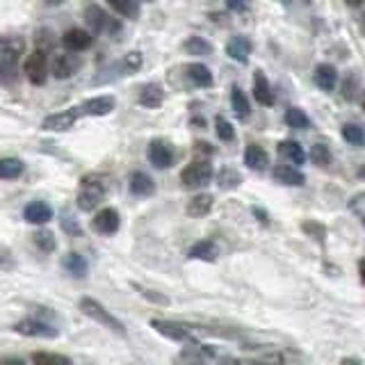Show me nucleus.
Masks as SVG:
<instances>
[{
  "instance_id": "f257e3e1",
  "label": "nucleus",
  "mask_w": 365,
  "mask_h": 365,
  "mask_svg": "<svg viewBox=\"0 0 365 365\" xmlns=\"http://www.w3.org/2000/svg\"><path fill=\"white\" fill-rule=\"evenodd\" d=\"M106 192H108V182L103 176L98 174H91V176H85L80 180V187H78V197H76V203L80 210L85 212H91L96 210L98 205L106 199Z\"/></svg>"
},
{
  "instance_id": "f03ea898",
  "label": "nucleus",
  "mask_w": 365,
  "mask_h": 365,
  "mask_svg": "<svg viewBox=\"0 0 365 365\" xmlns=\"http://www.w3.org/2000/svg\"><path fill=\"white\" fill-rule=\"evenodd\" d=\"M26 48L21 37H0V80L11 83L19 66V57Z\"/></svg>"
},
{
  "instance_id": "7ed1b4c3",
  "label": "nucleus",
  "mask_w": 365,
  "mask_h": 365,
  "mask_svg": "<svg viewBox=\"0 0 365 365\" xmlns=\"http://www.w3.org/2000/svg\"><path fill=\"white\" fill-rule=\"evenodd\" d=\"M80 311H83L87 317L94 319V322H98V324H103L106 329L114 331V334L125 336V327H123V322H121V319L114 317L101 302L91 299V297H83V299H80Z\"/></svg>"
},
{
  "instance_id": "20e7f679",
  "label": "nucleus",
  "mask_w": 365,
  "mask_h": 365,
  "mask_svg": "<svg viewBox=\"0 0 365 365\" xmlns=\"http://www.w3.org/2000/svg\"><path fill=\"white\" fill-rule=\"evenodd\" d=\"M212 176H215V171H212L210 160L199 158L180 171V182L190 190H199V187L208 185V182L212 180Z\"/></svg>"
},
{
  "instance_id": "39448f33",
  "label": "nucleus",
  "mask_w": 365,
  "mask_h": 365,
  "mask_svg": "<svg viewBox=\"0 0 365 365\" xmlns=\"http://www.w3.org/2000/svg\"><path fill=\"white\" fill-rule=\"evenodd\" d=\"M51 73V62H48V51L43 48H34L28 60H26V76L32 85H43L48 80Z\"/></svg>"
},
{
  "instance_id": "423d86ee",
  "label": "nucleus",
  "mask_w": 365,
  "mask_h": 365,
  "mask_svg": "<svg viewBox=\"0 0 365 365\" xmlns=\"http://www.w3.org/2000/svg\"><path fill=\"white\" fill-rule=\"evenodd\" d=\"M14 331L21 336H28V338H57L60 336V329H57L53 322H46L41 317L21 319V322L14 324Z\"/></svg>"
},
{
  "instance_id": "0eeeda50",
  "label": "nucleus",
  "mask_w": 365,
  "mask_h": 365,
  "mask_svg": "<svg viewBox=\"0 0 365 365\" xmlns=\"http://www.w3.org/2000/svg\"><path fill=\"white\" fill-rule=\"evenodd\" d=\"M151 327L158 331L160 336H165L174 342H182V345H197L190 327L180 324V322H169V319H151Z\"/></svg>"
},
{
  "instance_id": "6e6552de",
  "label": "nucleus",
  "mask_w": 365,
  "mask_h": 365,
  "mask_svg": "<svg viewBox=\"0 0 365 365\" xmlns=\"http://www.w3.org/2000/svg\"><path fill=\"white\" fill-rule=\"evenodd\" d=\"M85 23L91 28V32H117L119 23L114 21L101 5H87L85 7Z\"/></svg>"
},
{
  "instance_id": "1a4fd4ad",
  "label": "nucleus",
  "mask_w": 365,
  "mask_h": 365,
  "mask_svg": "<svg viewBox=\"0 0 365 365\" xmlns=\"http://www.w3.org/2000/svg\"><path fill=\"white\" fill-rule=\"evenodd\" d=\"M80 119V112H78V106L76 108H66L62 112H53L48 114L43 121H41V128L48 130V133H66L71 130L76 121Z\"/></svg>"
},
{
  "instance_id": "9d476101",
  "label": "nucleus",
  "mask_w": 365,
  "mask_h": 365,
  "mask_svg": "<svg viewBox=\"0 0 365 365\" xmlns=\"http://www.w3.org/2000/svg\"><path fill=\"white\" fill-rule=\"evenodd\" d=\"M114 106H117L114 96L106 94V96H96V98L80 103L78 112H80V117H108V114L114 110Z\"/></svg>"
},
{
  "instance_id": "9b49d317",
  "label": "nucleus",
  "mask_w": 365,
  "mask_h": 365,
  "mask_svg": "<svg viewBox=\"0 0 365 365\" xmlns=\"http://www.w3.org/2000/svg\"><path fill=\"white\" fill-rule=\"evenodd\" d=\"M146 155L151 160V165L155 169H167L174 163V151H171V146L163 140H153L148 142V148H146Z\"/></svg>"
},
{
  "instance_id": "f8f14e48",
  "label": "nucleus",
  "mask_w": 365,
  "mask_h": 365,
  "mask_svg": "<svg viewBox=\"0 0 365 365\" xmlns=\"http://www.w3.org/2000/svg\"><path fill=\"white\" fill-rule=\"evenodd\" d=\"M119 212L114 210V208H101L96 215H94V220H91V226H94V231L101 233V235H112V233H117L119 231Z\"/></svg>"
},
{
  "instance_id": "ddd939ff",
  "label": "nucleus",
  "mask_w": 365,
  "mask_h": 365,
  "mask_svg": "<svg viewBox=\"0 0 365 365\" xmlns=\"http://www.w3.org/2000/svg\"><path fill=\"white\" fill-rule=\"evenodd\" d=\"M78 68H80V57L73 53H60V55H55L51 62V73L60 80L71 78Z\"/></svg>"
},
{
  "instance_id": "4468645a",
  "label": "nucleus",
  "mask_w": 365,
  "mask_h": 365,
  "mask_svg": "<svg viewBox=\"0 0 365 365\" xmlns=\"http://www.w3.org/2000/svg\"><path fill=\"white\" fill-rule=\"evenodd\" d=\"M94 37H91L89 30H83V28H68L64 34H62V43L68 53H80V51H87Z\"/></svg>"
},
{
  "instance_id": "2eb2a0df",
  "label": "nucleus",
  "mask_w": 365,
  "mask_h": 365,
  "mask_svg": "<svg viewBox=\"0 0 365 365\" xmlns=\"http://www.w3.org/2000/svg\"><path fill=\"white\" fill-rule=\"evenodd\" d=\"M23 220L28 224H48L53 220V208L46 201H32L23 210Z\"/></svg>"
},
{
  "instance_id": "dca6fc26",
  "label": "nucleus",
  "mask_w": 365,
  "mask_h": 365,
  "mask_svg": "<svg viewBox=\"0 0 365 365\" xmlns=\"http://www.w3.org/2000/svg\"><path fill=\"white\" fill-rule=\"evenodd\" d=\"M254 98L260 103V106H265V108H272L274 103H277V96H274L269 80H267V76L262 73V71L254 73Z\"/></svg>"
},
{
  "instance_id": "f3484780",
  "label": "nucleus",
  "mask_w": 365,
  "mask_h": 365,
  "mask_svg": "<svg viewBox=\"0 0 365 365\" xmlns=\"http://www.w3.org/2000/svg\"><path fill=\"white\" fill-rule=\"evenodd\" d=\"M274 180L288 187H302L306 182V176L292 165H279V167H274Z\"/></svg>"
},
{
  "instance_id": "a211bd4d",
  "label": "nucleus",
  "mask_w": 365,
  "mask_h": 365,
  "mask_svg": "<svg viewBox=\"0 0 365 365\" xmlns=\"http://www.w3.org/2000/svg\"><path fill=\"white\" fill-rule=\"evenodd\" d=\"M313 80H315V85L319 89L327 91V94H331V91H334L336 85H338V71H336V66H331V64H319V66H315Z\"/></svg>"
},
{
  "instance_id": "6ab92c4d",
  "label": "nucleus",
  "mask_w": 365,
  "mask_h": 365,
  "mask_svg": "<svg viewBox=\"0 0 365 365\" xmlns=\"http://www.w3.org/2000/svg\"><path fill=\"white\" fill-rule=\"evenodd\" d=\"M137 101H140V106L148 108V110H155L165 103V89L160 87L158 83H148L140 89V96H137Z\"/></svg>"
},
{
  "instance_id": "aec40b11",
  "label": "nucleus",
  "mask_w": 365,
  "mask_h": 365,
  "mask_svg": "<svg viewBox=\"0 0 365 365\" xmlns=\"http://www.w3.org/2000/svg\"><path fill=\"white\" fill-rule=\"evenodd\" d=\"M226 53H228V57H231V60H235L240 64H247L249 62V55H251V41L247 37H240V34H235V37L228 39Z\"/></svg>"
},
{
  "instance_id": "412c9836",
  "label": "nucleus",
  "mask_w": 365,
  "mask_h": 365,
  "mask_svg": "<svg viewBox=\"0 0 365 365\" xmlns=\"http://www.w3.org/2000/svg\"><path fill=\"white\" fill-rule=\"evenodd\" d=\"M187 256L194 260H203V262H215L217 256H220V249L212 242V240H199L197 245H192Z\"/></svg>"
},
{
  "instance_id": "4be33fe9",
  "label": "nucleus",
  "mask_w": 365,
  "mask_h": 365,
  "mask_svg": "<svg viewBox=\"0 0 365 365\" xmlns=\"http://www.w3.org/2000/svg\"><path fill=\"white\" fill-rule=\"evenodd\" d=\"M245 165L249 167V169H254V171H262L267 165H269V155H267V151L262 146H258V144H249L247 148H245Z\"/></svg>"
},
{
  "instance_id": "5701e85b",
  "label": "nucleus",
  "mask_w": 365,
  "mask_h": 365,
  "mask_svg": "<svg viewBox=\"0 0 365 365\" xmlns=\"http://www.w3.org/2000/svg\"><path fill=\"white\" fill-rule=\"evenodd\" d=\"M130 192L135 194V197H151V194L155 192V182L151 176L144 174V171H135V174L130 176Z\"/></svg>"
},
{
  "instance_id": "b1692460",
  "label": "nucleus",
  "mask_w": 365,
  "mask_h": 365,
  "mask_svg": "<svg viewBox=\"0 0 365 365\" xmlns=\"http://www.w3.org/2000/svg\"><path fill=\"white\" fill-rule=\"evenodd\" d=\"M277 151L285 158V160H290L292 165H304L306 163V151H304V146L299 142H292V140H285L277 146Z\"/></svg>"
},
{
  "instance_id": "393cba45",
  "label": "nucleus",
  "mask_w": 365,
  "mask_h": 365,
  "mask_svg": "<svg viewBox=\"0 0 365 365\" xmlns=\"http://www.w3.org/2000/svg\"><path fill=\"white\" fill-rule=\"evenodd\" d=\"M187 78L194 87H210L212 85V73L210 68L201 64V62H192L187 66Z\"/></svg>"
},
{
  "instance_id": "a878e982",
  "label": "nucleus",
  "mask_w": 365,
  "mask_h": 365,
  "mask_svg": "<svg viewBox=\"0 0 365 365\" xmlns=\"http://www.w3.org/2000/svg\"><path fill=\"white\" fill-rule=\"evenodd\" d=\"M212 194H197L194 199L187 201V215L190 217H205L212 210Z\"/></svg>"
},
{
  "instance_id": "bb28decb",
  "label": "nucleus",
  "mask_w": 365,
  "mask_h": 365,
  "mask_svg": "<svg viewBox=\"0 0 365 365\" xmlns=\"http://www.w3.org/2000/svg\"><path fill=\"white\" fill-rule=\"evenodd\" d=\"M62 265H64V269L71 274V277H76V279H85L87 277V260L80 256V254H76V251H71V254H66L64 256V260H62Z\"/></svg>"
},
{
  "instance_id": "cd10ccee",
  "label": "nucleus",
  "mask_w": 365,
  "mask_h": 365,
  "mask_svg": "<svg viewBox=\"0 0 365 365\" xmlns=\"http://www.w3.org/2000/svg\"><path fill=\"white\" fill-rule=\"evenodd\" d=\"M140 66H142V53L133 51L128 55H123V60L114 64L112 71H114V78H117V76H125V73H135Z\"/></svg>"
},
{
  "instance_id": "c85d7f7f",
  "label": "nucleus",
  "mask_w": 365,
  "mask_h": 365,
  "mask_svg": "<svg viewBox=\"0 0 365 365\" xmlns=\"http://www.w3.org/2000/svg\"><path fill=\"white\" fill-rule=\"evenodd\" d=\"M23 169H26V165L19 158H0V178L14 180L23 174Z\"/></svg>"
},
{
  "instance_id": "c756f323",
  "label": "nucleus",
  "mask_w": 365,
  "mask_h": 365,
  "mask_svg": "<svg viewBox=\"0 0 365 365\" xmlns=\"http://www.w3.org/2000/svg\"><path fill=\"white\" fill-rule=\"evenodd\" d=\"M231 106H233V112L237 119H247L251 114V106H249V98L245 96V91L240 87H233L231 89Z\"/></svg>"
},
{
  "instance_id": "7c9ffc66",
  "label": "nucleus",
  "mask_w": 365,
  "mask_h": 365,
  "mask_svg": "<svg viewBox=\"0 0 365 365\" xmlns=\"http://www.w3.org/2000/svg\"><path fill=\"white\" fill-rule=\"evenodd\" d=\"M342 140L351 146L361 148V146H365V128L361 123H345L342 125Z\"/></svg>"
},
{
  "instance_id": "2f4dec72",
  "label": "nucleus",
  "mask_w": 365,
  "mask_h": 365,
  "mask_svg": "<svg viewBox=\"0 0 365 365\" xmlns=\"http://www.w3.org/2000/svg\"><path fill=\"white\" fill-rule=\"evenodd\" d=\"M285 123L290 125V128H297V130H308L311 128V119H308V114L299 108H288L285 110Z\"/></svg>"
},
{
  "instance_id": "473e14b6",
  "label": "nucleus",
  "mask_w": 365,
  "mask_h": 365,
  "mask_svg": "<svg viewBox=\"0 0 365 365\" xmlns=\"http://www.w3.org/2000/svg\"><path fill=\"white\" fill-rule=\"evenodd\" d=\"M110 7L125 19H137L140 16V9H142L140 3H133V0H112Z\"/></svg>"
},
{
  "instance_id": "72a5a7b5",
  "label": "nucleus",
  "mask_w": 365,
  "mask_h": 365,
  "mask_svg": "<svg viewBox=\"0 0 365 365\" xmlns=\"http://www.w3.org/2000/svg\"><path fill=\"white\" fill-rule=\"evenodd\" d=\"M217 182H220L222 190H235L240 182H242V178H240V174L233 167H224L220 174H217Z\"/></svg>"
},
{
  "instance_id": "f704fd0d",
  "label": "nucleus",
  "mask_w": 365,
  "mask_h": 365,
  "mask_svg": "<svg viewBox=\"0 0 365 365\" xmlns=\"http://www.w3.org/2000/svg\"><path fill=\"white\" fill-rule=\"evenodd\" d=\"M34 365H68V359L62 354H51V351H37L32 354Z\"/></svg>"
},
{
  "instance_id": "c9c22d12",
  "label": "nucleus",
  "mask_w": 365,
  "mask_h": 365,
  "mask_svg": "<svg viewBox=\"0 0 365 365\" xmlns=\"http://www.w3.org/2000/svg\"><path fill=\"white\" fill-rule=\"evenodd\" d=\"M34 245H37L41 251H46V254H51V251H55V247H57V240L51 231H37L34 233Z\"/></svg>"
},
{
  "instance_id": "e433bc0d",
  "label": "nucleus",
  "mask_w": 365,
  "mask_h": 365,
  "mask_svg": "<svg viewBox=\"0 0 365 365\" xmlns=\"http://www.w3.org/2000/svg\"><path fill=\"white\" fill-rule=\"evenodd\" d=\"M185 48H187V53L190 55H205V53H212V46L205 41V39H201V37H190L187 41H185Z\"/></svg>"
},
{
  "instance_id": "4c0bfd02",
  "label": "nucleus",
  "mask_w": 365,
  "mask_h": 365,
  "mask_svg": "<svg viewBox=\"0 0 365 365\" xmlns=\"http://www.w3.org/2000/svg\"><path fill=\"white\" fill-rule=\"evenodd\" d=\"M311 160L319 167H327L331 163V151L327 144H313L311 148Z\"/></svg>"
},
{
  "instance_id": "58836bf2",
  "label": "nucleus",
  "mask_w": 365,
  "mask_h": 365,
  "mask_svg": "<svg viewBox=\"0 0 365 365\" xmlns=\"http://www.w3.org/2000/svg\"><path fill=\"white\" fill-rule=\"evenodd\" d=\"M215 130H217V137H220L222 142H233L235 130H233V125L228 123L224 117H217V121H215Z\"/></svg>"
},
{
  "instance_id": "ea45409f",
  "label": "nucleus",
  "mask_w": 365,
  "mask_h": 365,
  "mask_svg": "<svg viewBox=\"0 0 365 365\" xmlns=\"http://www.w3.org/2000/svg\"><path fill=\"white\" fill-rule=\"evenodd\" d=\"M356 89H359V78L349 73L347 80H345V85H342V96H345L347 101H354L356 98Z\"/></svg>"
},
{
  "instance_id": "a19ab883",
  "label": "nucleus",
  "mask_w": 365,
  "mask_h": 365,
  "mask_svg": "<svg viewBox=\"0 0 365 365\" xmlns=\"http://www.w3.org/2000/svg\"><path fill=\"white\" fill-rule=\"evenodd\" d=\"M304 231H306L308 235L317 237L319 242H324V237H327V228H324L322 224H317V222H304Z\"/></svg>"
},
{
  "instance_id": "79ce46f5",
  "label": "nucleus",
  "mask_w": 365,
  "mask_h": 365,
  "mask_svg": "<svg viewBox=\"0 0 365 365\" xmlns=\"http://www.w3.org/2000/svg\"><path fill=\"white\" fill-rule=\"evenodd\" d=\"M62 228H64L66 233H71V235H80V226H78L76 220H71V217H64V220H62Z\"/></svg>"
},
{
  "instance_id": "37998d69",
  "label": "nucleus",
  "mask_w": 365,
  "mask_h": 365,
  "mask_svg": "<svg viewBox=\"0 0 365 365\" xmlns=\"http://www.w3.org/2000/svg\"><path fill=\"white\" fill-rule=\"evenodd\" d=\"M142 294L146 297V299H153V302H158V304H167V297H160V294H155L153 290H142Z\"/></svg>"
},
{
  "instance_id": "c03bdc74",
  "label": "nucleus",
  "mask_w": 365,
  "mask_h": 365,
  "mask_svg": "<svg viewBox=\"0 0 365 365\" xmlns=\"http://www.w3.org/2000/svg\"><path fill=\"white\" fill-rule=\"evenodd\" d=\"M359 274H361V281H363V285H365V258L359 262Z\"/></svg>"
},
{
  "instance_id": "a18cd8bd",
  "label": "nucleus",
  "mask_w": 365,
  "mask_h": 365,
  "mask_svg": "<svg viewBox=\"0 0 365 365\" xmlns=\"http://www.w3.org/2000/svg\"><path fill=\"white\" fill-rule=\"evenodd\" d=\"M3 365H26V361H21V359H7Z\"/></svg>"
},
{
  "instance_id": "49530a36",
  "label": "nucleus",
  "mask_w": 365,
  "mask_h": 365,
  "mask_svg": "<svg viewBox=\"0 0 365 365\" xmlns=\"http://www.w3.org/2000/svg\"><path fill=\"white\" fill-rule=\"evenodd\" d=\"M340 365H361V361H356V359H342Z\"/></svg>"
},
{
  "instance_id": "de8ad7c7",
  "label": "nucleus",
  "mask_w": 365,
  "mask_h": 365,
  "mask_svg": "<svg viewBox=\"0 0 365 365\" xmlns=\"http://www.w3.org/2000/svg\"><path fill=\"white\" fill-rule=\"evenodd\" d=\"M254 215L258 217V222H260V217H262V222H265V224H267V215H265V212H262V210H258V208H254Z\"/></svg>"
},
{
  "instance_id": "09e8293b",
  "label": "nucleus",
  "mask_w": 365,
  "mask_h": 365,
  "mask_svg": "<svg viewBox=\"0 0 365 365\" xmlns=\"http://www.w3.org/2000/svg\"><path fill=\"white\" fill-rule=\"evenodd\" d=\"M240 365H267V363H260V361H245V363H240Z\"/></svg>"
},
{
  "instance_id": "8fccbe9b",
  "label": "nucleus",
  "mask_w": 365,
  "mask_h": 365,
  "mask_svg": "<svg viewBox=\"0 0 365 365\" xmlns=\"http://www.w3.org/2000/svg\"><path fill=\"white\" fill-rule=\"evenodd\" d=\"M361 108H363V112H365V91H363V98H361Z\"/></svg>"
},
{
  "instance_id": "3c124183",
  "label": "nucleus",
  "mask_w": 365,
  "mask_h": 365,
  "mask_svg": "<svg viewBox=\"0 0 365 365\" xmlns=\"http://www.w3.org/2000/svg\"><path fill=\"white\" fill-rule=\"evenodd\" d=\"M361 26H363V32H365V14H363V19H361Z\"/></svg>"
},
{
  "instance_id": "603ef678",
  "label": "nucleus",
  "mask_w": 365,
  "mask_h": 365,
  "mask_svg": "<svg viewBox=\"0 0 365 365\" xmlns=\"http://www.w3.org/2000/svg\"><path fill=\"white\" fill-rule=\"evenodd\" d=\"M185 365H203V363H185Z\"/></svg>"
}]
</instances>
